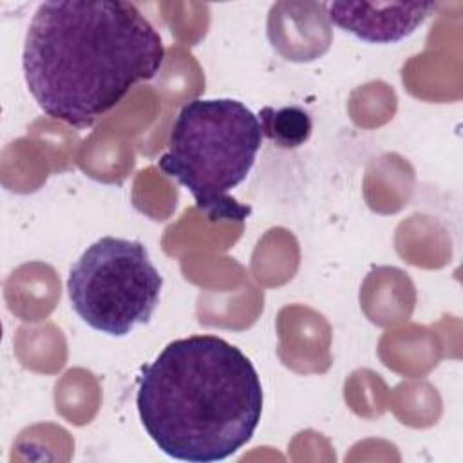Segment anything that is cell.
I'll list each match as a JSON object with an SVG mask.
<instances>
[{
	"mask_svg": "<svg viewBox=\"0 0 463 463\" xmlns=\"http://www.w3.org/2000/svg\"><path fill=\"white\" fill-rule=\"evenodd\" d=\"M163 277L139 241L101 237L72 264L67 293L76 315L92 329L125 336L146 324L157 304Z\"/></svg>",
	"mask_w": 463,
	"mask_h": 463,
	"instance_id": "4",
	"label": "cell"
},
{
	"mask_svg": "<svg viewBox=\"0 0 463 463\" xmlns=\"http://www.w3.org/2000/svg\"><path fill=\"white\" fill-rule=\"evenodd\" d=\"M141 425L161 452L190 463L242 449L262 414V385L250 358L215 335L170 342L141 376Z\"/></svg>",
	"mask_w": 463,
	"mask_h": 463,
	"instance_id": "2",
	"label": "cell"
},
{
	"mask_svg": "<svg viewBox=\"0 0 463 463\" xmlns=\"http://www.w3.org/2000/svg\"><path fill=\"white\" fill-rule=\"evenodd\" d=\"M157 29L130 2L63 0L36 7L24 42L25 85L51 118L85 128L161 71Z\"/></svg>",
	"mask_w": 463,
	"mask_h": 463,
	"instance_id": "1",
	"label": "cell"
},
{
	"mask_svg": "<svg viewBox=\"0 0 463 463\" xmlns=\"http://www.w3.org/2000/svg\"><path fill=\"white\" fill-rule=\"evenodd\" d=\"M262 145L259 116L232 98L186 101L157 166L194 197L210 221L242 222L251 208L230 195L250 174Z\"/></svg>",
	"mask_w": 463,
	"mask_h": 463,
	"instance_id": "3",
	"label": "cell"
},
{
	"mask_svg": "<svg viewBox=\"0 0 463 463\" xmlns=\"http://www.w3.org/2000/svg\"><path fill=\"white\" fill-rule=\"evenodd\" d=\"M262 136L280 148H297L304 145L313 130L309 114L297 105L280 109L264 107L259 114Z\"/></svg>",
	"mask_w": 463,
	"mask_h": 463,
	"instance_id": "6",
	"label": "cell"
},
{
	"mask_svg": "<svg viewBox=\"0 0 463 463\" xmlns=\"http://www.w3.org/2000/svg\"><path fill=\"white\" fill-rule=\"evenodd\" d=\"M327 18L369 43H394L436 11L432 2H331Z\"/></svg>",
	"mask_w": 463,
	"mask_h": 463,
	"instance_id": "5",
	"label": "cell"
}]
</instances>
